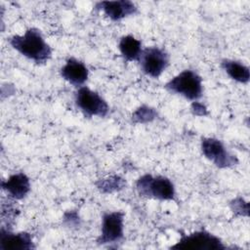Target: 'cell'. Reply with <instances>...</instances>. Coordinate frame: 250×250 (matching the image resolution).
<instances>
[{
	"label": "cell",
	"instance_id": "obj_1",
	"mask_svg": "<svg viewBox=\"0 0 250 250\" xmlns=\"http://www.w3.org/2000/svg\"><path fill=\"white\" fill-rule=\"evenodd\" d=\"M10 44L21 55L37 63L45 62L52 54L40 30L36 28H28L23 35H14L10 38Z\"/></svg>",
	"mask_w": 250,
	"mask_h": 250
},
{
	"label": "cell",
	"instance_id": "obj_2",
	"mask_svg": "<svg viewBox=\"0 0 250 250\" xmlns=\"http://www.w3.org/2000/svg\"><path fill=\"white\" fill-rule=\"evenodd\" d=\"M166 88L190 101L198 100L202 95V79L194 71L187 69L172 78Z\"/></svg>",
	"mask_w": 250,
	"mask_h": 250
},
{
	"label": "cell",
	"instance_id": "obj_3",
	"mask_svg": "<svg viewBox=\"0 0 250 250\" xmlns=\"http://www.w3.org/2000/svg\"><path fill=\"white\" fill-rule=\"evenodd\" d=\"M137 189L141 195L146 197L161 200H173L175 197V188L172 182L161 176L145 175L141 177L137 182Z\"/></svg>",
	"mask_w": 250,
	"mask_h": 250
},
{
	"label": "cell",
	"instance_id": "obj_4",
	"mask_svg": "<svg viewBox=\"0 0 250 250\" xmlns=\"http://www.w3.org/2000/svg\"><path fill=\"white\" fill-rule=\"evenodd\" d=\"M77 106L87 116L104 117L108 111L105 101L96 92L87 87H80L75 96Z\"/></svg>",
	"mask_w": 250,
	"mask_h": 250
},
{
	"label": "cell",
	"instance_id": "obj_5",
	"mask_svg": "<svg viewBox=\"0 0 250 250\" xmlns=\"http://www.w3.org/2000/svg\"><path fill=\"white\" fill-rule=\"evenodd\" d=\"M145 73L151 77H158L167 67L169 58L167 53L157 47L145 49L139 59Z\"/></svg>",
	"mask_w": 250,
	"mask_h": 250
},
{
	"label": "cell",
	"instance_id": "obj_6",
	"mask_svg": "<svg viewBox=\"0 0 250 250\" xmlns=\"http://www.w3.org/2000/svg\"><path fill=\"white\" fill-rule=\"evenodd\" d=\"M173 248L185 250H214L223 249L224 245L215 235L206 231H196L188 236H184Z\"/></svg>",
	"mask_w": 250,
	"mask_h": 250
},
{
	"label": "cell",
	"instance_id": "obj_7",
	"mask_svg": "<svg viewBox=\"0 0 250 250\" xmlns=\"http://www.w3.org/2000/svg\"><path fill=\"white\" fill-rule=\"evenodd\" d=\"M123 218L122 212L106 213L103 218L102 235L98 242L104 244L119 241L123 236Z\"/></svg>",
	"mask_w": 250,
	"mask_h": 250
},
{
	"label": "cell",
	"instance_id": "obj_8",
	"mask_svg": "<svg viewBox=\"0 0 250 250\" xmlns=\"http://www.w3.org/2000/svg\"><path fill=\"white\" fill-rule=\"evenodd\" d=\"M203 154L218 167H229L236 162L234 156L229 154L223 144L216 139H203L201 144Z\"/></svg>",
	"mask_w": 250,
	"mask_h": 250
},
{
	"label": "cell",
	"instance_id": "obj_9",
	"mask_svg": "<svg viewBox=\"0 0 250 250\" xmlns=\"http://www.w3.org/2000/svg\"><path fill=\"white\" fill-rule=\"evenodd\" d=\"M96 8L101 9L111 20L118 21L129 15L135 14L137 8L131 1H102L96 5Z\"/></svg>",
	"mask_w": 250,
	"mask_h": 250
},
{
	"label": "cell",
	"instance_id": "obj_10",
	"mask_svg": "<svg viewBox=\"0 0 250 250\" xmlns=\"http://www.w3.org/2000/svg\"><path fill=\"white\" fill-rule=\"evenodd\" d=\"M61 74L70 84L80 87L88 78V69L83 62L71 58L62 67Z\"/></svg>",
	"mask_w": 250,
	"mask_h": 250
},
{
	"label": "cell",
	"instance_id": "obj_11",
	"mask_svg": "<svg viewBox=\"0 0 250 250\" xmlns=\"http://www.w3.org/2000/svg\"><path fill=\"white\" fill-rule=\"evenodd\" d=\"M2 188L14 198L21 199L28 193L30 184L28 178L23 173H18L3 181Z\"/></svg>",
	"mask_w": 250,
	"mask_h": 250
},
{
	"label": "cell",
	"instance_id": "obj_12",
	"mask_svg": "<svg viewBox=\"0 0 250 250\" xmlns=\"http://www.w3.org/2000/svg\"><path fill=\"white\" fill-rule=\"evenodd\" d=\"M0 242L1 249L4 250H22L32 248L31 237L26 232L11 233L2 229L0 234Z\"/></svg>",
	"mask_w": 250,
	"mask_h": 250
},
{
	"label": "cell",
	"instance_id": "obj_13",
	"mask_svg": "<svg viewBox=\"0 0 250 250\" xmlns=\"http://www.w3.org/2000/svg\"><path fill=\"white\" fill-rule=\"evenodd\" d=\"M142 43L132 35L123 36L119 42V50L127 61L139 60L142 54Z\"/></svg>",
	"mask_w": 250,
	"mask_h": 250
},
{
	"label": "cell",
	"instance_id": "obj_14",
	"mask_svg": "<svg viewBox=\"0 0 250 250\" xmlns=\"http://www.w3.org/2000/svg\"><path fill=\"white\" fill-rule=\"evenodd\" d=\"M222 67L233 80L246 83L249 80V68L244 64L230 60H224L222 62Z\"/></svg>",
	"mask_w": 250,
	"mask_h": 250
},
{
	"label": "cell",
	"instance_id": "obj_15",
	"mask_svg": "<svg viewBox=\"0 0 250 250\" xmlns=\"http://www.w3.org/2000/svg\"><path fill=\"white\" fill-rule=\"evenodd\" d=\"M155 113L151 108L148 107H141L139 108L133 115L134 119H137L138 122H145L153 119Z\"/></svg>",
	"mask_w": 250,
	"mask_h": 250
}]
</instances>
